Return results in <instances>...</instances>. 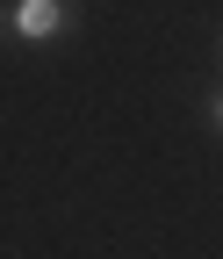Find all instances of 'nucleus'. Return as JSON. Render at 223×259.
Wrapping results in <instances>:
<instances>
[{
  "instance_id": "obj_1",
  "label": "nucleus",
  "mask_w": 223,
  "mask_h": 259,
  "mask_svg": "<svg viewBox=\"0 0 223 259\" xmlns=\"http://www.w3.org/2000/svg\"><path fill=\"white\" fill-rule=\"evenodd\" d=\"M65 22H72V8H65V0H22V8H15V29H22L29 44H51Z\"/></svg>"
},
{
  "instance_id": "obj_2",
  "label": "nucleus",
  "mask_w": 223,
  "mask_h": 259,
  "mask_svg": "<svg viewBox=\"0 0 223 259\" xmlns=\"http://www.w3.org/2000/svg\"><path fill=\"white\" fill-rule=\"evenodd\" d=\"M216 130H223V94H216Z\"/></svg>"
}]
</instances>
